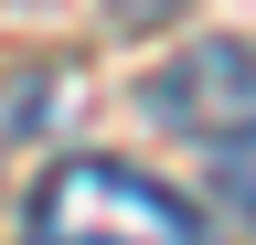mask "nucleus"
I'll return each mask as SVG.
<instances>
[{
	"label": "nucleus",
	"instance_id": "f03ea898",
	"mask_svg": "<svg viewBox=\"0 0 256 245\" xmlns=\"http://www.w3.org/2000/svg\"><path fill=\"white\" fill-rule=\"evenodd\" d=\"M256 96V75H246V53H203V64H182V75H160V117H203V107H246Z\"/></svg>",
	"mask_w": 256,
	"mask_h": 245
},
{
	"label": "nucleus",
	"instance_id": "7ed1b4c3",
	"mask_svg": "<svg viewBox=\"0 0 256 245\" xmlns=\"http://www.w3.org/2000/svg\"><path fill=\"white\" fill-rule=\"evenodd\" d=\"M214 203L256 224V117H235V128H214Z\"/></svg>",
	"mask_w": 256,
	"mask_h": 245
},
{
	"label": "nucleus",
	"instance_id": "f257e3e1",
	"mask_svg": "<svg viewBox=\"0 0 256 245\" xmlns=\"http://www.w3.org/2000/svg\"><path fill=\"white\" fill-rule=\"evenodd\" d=\"M22 245H214V224L171 181H150V171L64 160V171H43V192H32Z\"/></svg>",
	"mask_w": 256,
	"mask_h": 245
}]
</instances>
